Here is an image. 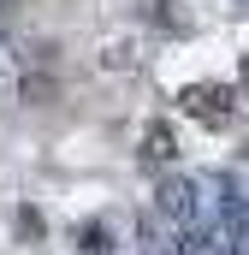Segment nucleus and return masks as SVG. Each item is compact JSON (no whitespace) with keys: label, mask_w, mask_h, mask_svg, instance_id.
I'll return each instance as SVG.
<instances>
[{"label":"nucleus","mask_w":249,"mask_h":255,"mask_svg":"<svg viewBox=\"0 0 249 255\" xmlns=\"http://www.w3.org/2000/svg\"><path fill=\"white\" fill-rule=\"evenodd\" d=\"M154 220H166V226H178V232H202V226H208L202 178H160V190H154Z\"/></svg>","instance_id":"obj_1"},{"label":"nucleus","mask_w":249,"mask_h":255,"mask_svg":"<svg viewBox=\"0 0 249 255\" xmlns=\"http://www.w3.org/2000/svg\"><path fill=\"white\" fill-rule=\"evenodd\" d=\"M172 154H178V148H172V130H166V125H148V130H142V160H148V166H166Z\"/></svg>","instance_id":"obj_3"},{"label":"nucleus","mask_w":249,"mask_h":255,"mask_svg":"<svg viewBox=\"0 0 249 255\" xmlns=\"http://www.w3.org/2000/svg\"><path fill=\"white\" fill-rule=\"evenodd\" d=\"M178 101L202 125H232V113H238V89H226V83H190Z\"/></svg>","instance_id":"obj_2"},{"label":"nucleus","mask_w":249,"mask_h":255,"mask_svg":"<svg viewBox=\"0 0 249 255\" xmlns=\"http://www.w3.org/2000/svg\"><path fill=\"white\" fill-rule=\"evenodd\" d=\"M12 6H18V0H0V18H6V12H12Z\"/></svg>","instance_id":"obj_5"},{"label":"nucleus","mask_w":249,"mask_h":255,"mask_svg":"<svg viewBox=\"0 0 249 255\" xmlns=\"http://www.w3.org/2000/svg\"><path fill=\"white\" fill-rule=\"evenodd\" d=\"M77 250H83V255H107V250H113V226H101V220L83 226V232H77Z\"/></svg>","instance_id":"obj_4"},{"label":"nucleus","mask_w":249,"mask_h":255,"mask_svg":"<svg viewBox=\"0 0 249 255\" xmlns=\"http://www.w3.org/2000/svg\"><path fill=\"white\" fill-rule=\"evenodd\" d=\"M244 95H249V60H244Z\"/></svg>","instance_id":"obj_6"}]
</instances>
